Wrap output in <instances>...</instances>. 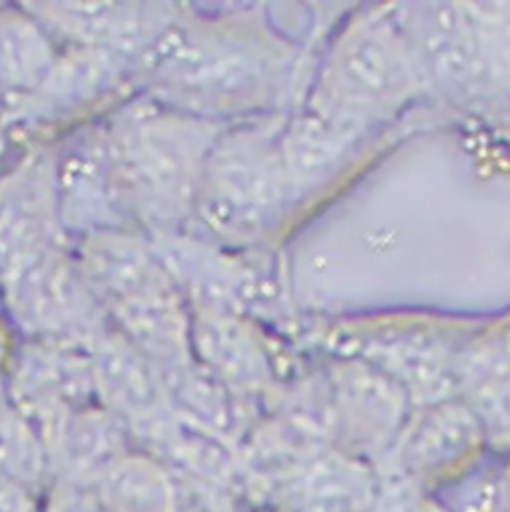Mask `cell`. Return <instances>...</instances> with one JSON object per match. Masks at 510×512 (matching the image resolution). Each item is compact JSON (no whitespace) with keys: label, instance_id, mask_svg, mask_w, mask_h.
Here are the masks:
<instances>
[{"label":"cell","instance_id":"cell-1","mask_svg":"<svg viewBox=\"0 0 510 512\" xmlns=\"http://www.w3.org/2000/svg\"><path fill=\"white\" fill-rule=\"evenodd\" d=\"M14 309L22 323L46 333L88 325L92 301L74 271L48 254L14 267Z\"/></svg>","mask_w":510,"mask_h":512},{"label":"cell","instance_id":"cell-2","mask_svg":"<svg viewBox=\"0 0 510 512\" xmlns=\"http://www.w3.org/2000/svg\"><path fill=\"white\" fill-rule=\"evenodd\" d=\"M56 441L64 465L78 479H102L124 459V431L114 419L104 415L66 419Z\"/></svg>","mask_w":510,"mask_h":512},{"label":"cell","instance_id":"cell-3","mask_svg":"<svg viewBox=\"0 0 510 512\" xmlns=\"http://www.w3.org/2000/svg\"><path fill=\"white\" fill-rule=\"evenodd\" d=\"M92 377L108 403L134 421L146 417L154 405V381L136 351L126 343L106 341L94 357Z\"/></svg>","mask_w":510,"mask_h":512},{"label":"cell","instance_id":"cell-4","mask_svg":"<svg viewBox=\"0 0 510 512\" xmlns=\"http://www.w3.org/2000/svg\"><path fill=\"white\" fill-rule=\"evenodd\" d=\"M100 481L106 512H172L174 507L168 481L142 459H120Z\"/></svg>","mask_w":510,"mask_h":512},{"label":"cell","instance_id":"cell-5","mask_svg":"<svg viewBox=\"0 0 510 512\" xmlns=\"http://www.w3.org/2000/svg\"><path fill=\"white\" fill-rule=\"evenodd\" d=\"M66 174H62V192L70 220H98L106 202L112 200L108 186L114 184L110 152L106 156L102 146H82L70 160Z\"/></svg>","mask_w":510,"mask_h":512},{"label":"cell","instance_id":"cell-6","mask_svg":"<svg viewBox=\"0 0 510 512\" xmlns=\"http://www.w3.org/2000/svg\"><path fill=\"white\" fill-rule=\"evenodd\" d=\"M50 48L36 28L14 16H0V88L18 90L48 72Z\"/></svg>","mask_w":510,"mask_h":512},{"label":"cell","instance_id":"cell-7","mask_svg":"<svg viewBox=\"0 0 510 512\" xmlns=\"http://www.w3.org/2000/svg\"><path fill=\"white\" fill-rule=\"evenodd\" d=\"M42 467L40 445L32 427L0 403V477L16 483L32 481Z\"/></svg>","mask_w":510,"mask_h":512},{"label":"cell","instance_id":"cell-8","mask_svg":"<svg viewBox=\"0 0 510 512\" xmlns=\"http://www.w3.org/2000/svg\"><path fill=\"white\" fill-rule=\"evenodd\" d=\"M0 512H34V505L20 483L0 477Z\"/></svg>","mask_w":510,"mask_h":512}]
</instances>
